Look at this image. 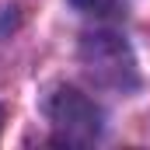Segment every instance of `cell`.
<instances>
[{"label": "cell", "instance_id": "1", "mask_svg": "<svg viewBox=\"0 0 150 150\" xmlns=\"http://www.w3.org/2000/svg\"><path fill=\"white\" fill-rule=\"evenodd\" d=\"M42 108L59 143H94L101 136V108L77 87H56Z\"/></svg>", "mask_w": 150, "mask_h": 150}, {"label": "cell", "instance_id": "2", "mask_svg": "<svg viewBox=\"0 0 150 150\" xmlns=\"http://www.w3.org/2000/svg\"><path fill=\"white\" fill-rule=\"evenodd\" d=\"M80 63L87 67V74L94 77L98 84L105 87H136V63H133V52L129 45L119 35L108 32H98V35H87L80 42Z\"/></svg>", "mask_w": 150, "mask_h": 150}, {"label": "cell", "instance_id": "3", "mask_svg": "<svg viewBox=\"0 0 150 150\" xmlns=\"http://www.w3.org/2000/svg\"><path fill=\"white\" fill-rule=\"evenodd\" d=\"M70 4H77V7H94L98 0H70Z\"/></svg>", "mask_w": 150, "mask_h": 150}, {"label": "cell", "instance_id": "4", "mask_svg": "<svg viewBox=\"0 0 150 150\" xmlns=\"http://www.w3.org/2000/svg\"><path fill=\"white\" fill-rule=\"evenodd\" d=\"M4 119H7V112H4V105H0V133H4Z\"/></svg>", "mask_w": 150, "mask_h": 150}]
</instances>
